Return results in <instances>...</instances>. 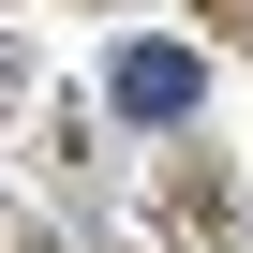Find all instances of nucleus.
Here are the masks:
<instances>
[{"instance_id": "1", "label": "nucleus", "mask_w": 253, "mask_h": 253, "mask_svg": "<svg viewBox=\"0 0 253 253\" xmlns=\"http://www.w3.org/2000/svg\"><path fill=\"white\" fill-rule=\"evenodd\" d=\"M119 104H134V119H179L194 104V60L179 45H134V60H119Z\"/></svg>"}]
</instances>
